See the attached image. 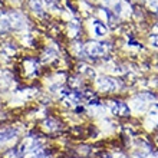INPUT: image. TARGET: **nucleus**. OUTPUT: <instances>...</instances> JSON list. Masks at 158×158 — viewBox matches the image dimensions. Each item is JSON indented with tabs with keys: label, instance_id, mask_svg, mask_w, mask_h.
<instances>
[{
	"label": "nucleus",
	"instance_id": "1",
	"mask_svg": "<svg viewBox=\"0 0 158 158\" xmlns=\"http://www.w3.org/2000/svg\"><path fill=\"white\" fill-rule=\"evenodd\" d=\"M83 50H85V53H86L88 56H92V58H99V56H104V55L106 53V46H105V43L91 42V43L85 45Z\"/></svg>",
	"mask_w": 158,
	"mask_h": 158
},
{
	"label": "nucleus",
	"instance_id": "2",
	"mask_svg": "<svg viewBox=\"0 0 158 158\" xmlns=\"http://www.w3.org/2000/svg\"><path fill=\"white\" fill-rule=\"evenodd\" d=\"M109 108L111 112L117 117H128L129 115V108L128 105L122 102V101H111L109 102Z\"/></svg>",
	"mask_w": 158,
	"mask_h": 158
},
{
	"label": "nucleus",
	"instance_id": "3",
	"mask_svg": "<svg viewBox=\"0 0 158 158\" xmlns=\"http://www.w3.org/2000/svg\"><path fill=\"white\" fill-rule=\"evenodd\" d=\"M96 83H98V88L104 92H114L118 86L117 81L112 79V78H108V76H102V78H99Z\"/></svg>",
	"mask_w": 158,
	"mask_h": 158
},
{
	"label": "nucleus",
	"instance_id": "4",
	"mask_svg": "<svg viewBox=\"0 0 158 158\" xmlns=\"http://www.w3.org/2000/svg\"><path fill=\"white\" fill-rule=\"evenodd\" d=\"M17 135V129L15 128H2L0 129V142H6Z\"/></svg>",
	"mask_w": 158,
	"mask_h": 158
},
{
	"label": "nucleus",
	"instance_id": "5",
	"mask_svg": "<svg viewBox=\"0 0 158 158\" xmlns=\"http://www.w3.org/2000/svg\"><path fill=\"white\" fill-rule=\"evenodd\" d=\"M29 4H30V7H32V10H33V12L42 13V10H43L40 0H30V3H29Z\"/></svg>",
	"mask_w": 158,
	"mask_h": 158
},
{
	"label": "nucleus",
	"instance_id": "6",
	"mask_svg": "<svg viewBox=\"0 0 158 158\" xmlns=\"http://www.w3.org/2000/svg\"><path fill=\"white\" fill-rule=\"evenodd\" d=\"M95 32L98 36H104L105 33H106V27H105L104 25H101L99 22H96L95 23Z\"/></svg>",
	"mask_w": 158,
	"mask_h": 158
},
{
	"label": "nucleus",
	"instance_id": "7",
	"mask_svg": "<svg viewBox=\"0 0 158 158\" xmlns=\"http://www.w3.org/2000/svg\"><path fill=\"white\" fill-rule=\"evenodd\" d=\"M150 42H151V45H152V46L158 48V35H151V36H150Z\"/></svg>",
	"mask_w": 158,
	"mask_h": 158
}]
</instances>
